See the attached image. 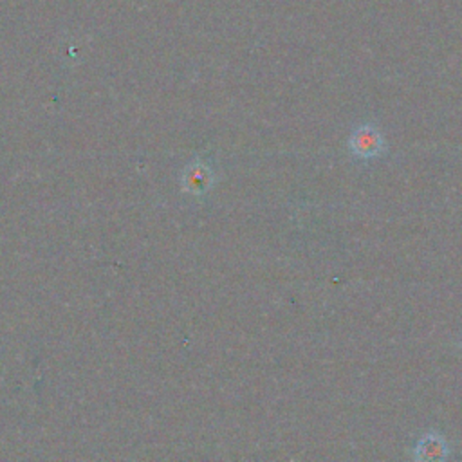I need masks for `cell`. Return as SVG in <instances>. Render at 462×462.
<instances>
[{
    "label": "cell",
    "mask_w": 462,
    "mask_h": 462,
    "mask_svg": "<svg viewBox=\"0 0 462 462\" xmlns=\"http://www.w3.org/2000/svg\"><path fill=\"white\" fill-rule=\"evenodd\" d=\"M411 457L417 462H442L449 457V444L440 431H426L417 439Z\"/></svg>",
    "instance_id": "obj_2"
},
{
    "label": "cell",
    "mask_w": 462,
    "mask_h": 462,
    "mask_svg": "<svg viewBox=\"0 0 462 462\" xmlns=\"http://www.w3.org/2000/svg\"><path fill=\"white\" fill-rule=\"evenodd\" d=\"M215 182V171L204 162H193L184 173V186L191 193H206Z\"/></svg>",
    "instance_id": "obj_3"
},
{
    "label": "cell",
    "mask_w": 462,
    "mask_h": 462,
    "mask_svg": "<svg viewBox=\"0 0 462 462\" xmlns=\"http://www.w3.org/2000/svg\"><path fill=\"white\" fill-rule=\"evenodd\" d=\"M348 150L354 157L368 161L384 153L386 141L383 132L374 123H361L348 137Z\"/></svg>",
    "instance_id": "obj_1"
}]
</instances>
